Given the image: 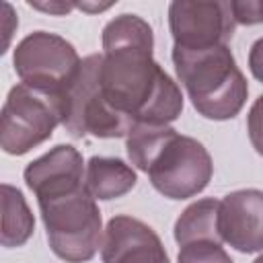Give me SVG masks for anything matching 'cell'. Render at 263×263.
<instances>
[{"instance_id": "obj_1", "label": "cell", "mask_w": 263, "mask_h": 263, "mask_svg": "<svg viewBox=\"0 0 263 263\" xmlns=\"http://www.w3.org/2000/svg\"><path fill=\"white\" fill-rule=\"evenodd\" d=\"M152 49V27L142 16L111 18L103 29L99 84L107 103L134 123L168 125L183 111V95Z\"/></svg>"}, {"instance_id": "obj_2", "label": "cell", "mask_w": 263, "mask_h": 263, "mask_svg": "<svg viewBox=\"0 0 263 263\" xmlns=\"http://www.w3.org/2000/svg\"><path fill=\"white\" fill-rule=\"evenodd\" d=\"M125 150L132 164L144 171L152 187L168 199L201 193L214 173L205 146L171 125L136 123L125 136Z\"/></svg>"}, {"instance_id": "obj_3", "label": "cell", "mask_w": 263, "mask_h": 263, "mask_svg": "<svg viewBox=\"0 0 263 263\" xmlns=\"http://www.w3.org/2000/svg\"><path fill=\"white\" fill-rule=\"evenodd\" d=\"M171 55L177 78L201 117L226 121L240 113L249 95V84L228 45L203 49L173 45Z\"/></svg>"}, {"instance_id": "obj_4", "label": "cell", "mask_w": 263, "mask_h": 263, "mask_svg": "<svg viewBox=\"0 0 263 263\" xmlns=\"http://www.w3.org/2000/svg\"><path fill=\"white\" fill-rule=\"evenodd\" d=\"M37 203L55 257L66 263H86L97 255L103 245V220L86 185L37 199Z\"/></svg>"}, {"instance_id": "obj_5", "label": "cell", "mask_w": 263, "mask_h": 263, "mask_svg": "<svg viewBox=\"0 0 263 263\" xmlns=\"http://www.w3.org/2000/svg\"><path fill=\"white\" fill-rule=\"evenodd\" d=\"M66 99L27 86L23 82L8 90L0 115V146L6 154L21 156L51 138L64 121Z\"/></svg>"}, {"instance_id": "obj_6", "label": "cell", "mask_w": 263, "mask_h": 263, "mask_svg": "<svg viewBox=\"0 0 263 263\" xmlns=\"http://www.w3.org/2000/svg\"><path fill=\"white\" fill-rule=\"evenodd\" d=\"M12 64L23 84L64 99L82 68L74 45L47 31H35L21 39L14 47Z\"/></svg>"}, {"instance_id": "obj_7", "label": "cell", "mask_w": 263, "mask_h": 263, "mask_svg": "<svg viewBox=\"0 0 263 263\" xmlns=\"http://www.w3.org/2000/svg\"><path fill=\"white\" fill-rule=\"evenodd\" d=\"M101 53H90L82 60L80 74L66 95V111L62 125L74 138H123L136 125L125 115L117 113L103 97L99 84Z\"/></svg>"}, {"instance_id": "obj_8", "label": "cell", "mask_w": 263, "mask_h": 263, "mask_svg": "<svg viewBox=\"0 0 263 263\" xmlns=\"http://www.w3.org/2000/svg\"><path fill=\"white\" fill-rule=\"evenodd\" d=\"M234 14L224 0H175L168 4V29L177 47L203 49L228 45L234 35Z\"/></svg>"}, {"instance_id": "obj_9", "label": "cell", "mask_w": 263, "mask_h": 263, "mask_svg": "<svg viewBox=\"0 0 263 263\" xmlns=\"http://www.w3.org/2000/svg\"><path fill=\"white\" fill-rule=\"evenodd\" d=\"M101 257L103 263H168L160 236L146 222L125 214L107 222Z\"/></svg>"}, {"instance_id": "obj_10", "label": "cell", "mask_w": 263, "mask_h": 263, "mask_svg": "<svg viewBox=\"0 0 263 263\" xmlns=\"http://www.w3.org/2000/svg\"><path fill=\"white\" fill-rule=\"evenodd\" d=\"M218 230L222 242L240 253L263 251V191L238 189L220 199Z\"/></svg>"}, {"instance_id": "obj_11", "label": "cell", "mask_w": 263, "mask_h": 263, "mask_svg": "<svg viewBox=\"0 0 263 263\" xmlns=\"http://www.w3.org/2000/svg\"><path fill=\"white\" fill-rule=\"evenodd\" d=\"M84 173L86 171L82 154L70 144H60L43 156L31 160L23 177L27 187L35 193V197L45 199L82 187Z\"/></svg>"}, {"instance_id": "obj_12", "label": "cell", "mask_w": 263, "mask_h": 263, "mask_svg": "<svg viewBox=\"0 0 263 263\" xmlns=\"http://www.w3.org/2000/svg\"><path fill=\"white\" fill-rule=\"evenodd\" d=\"M136 171L113 156H92L86 162L84 185L97 201H109L125 195L136 187Z\"/></svg>"}, {"instance_id": "obj_13", "label": "cell", "mask_w": 263, "mask_h": 263, "mask_svg": "<svg viewBox=\"0 0 263 263\" xmlns=\"http://www.w3.org/2000/svg\"><path fill=\"white\" fill-rule=\"evenodd\" d=\"M218 214H220V199L203 197L193 201L183 210V214L175 222V240L179 247L195 242V240H214L222 242L218 230Z\"/></svg>"}, {"instance_id": "obj_14", "label": "cell", "mask_w": 263, "mask_h": 263, "mask_svg": "<svg viewBox=\"0 0 263 263\" xmlns=\"http://www.w3.org/2000/svg\"><path fill=\"white\" fill-rule=\"evenodd\" d=\"M35 230V218L31 208L27 205L23 193L8 185L2 183V247L14 249L23 247Z\"/></svg>"}, {"instance_id": "obj_15", "label": "cell", "mask_w": 263, "mask_h": 263, "mask_svg": "<svg viewBox=\"0 0 263 263\" xmlns=\"http://www.w3.org/2000/svg\"><path fill=\"white\" fill-rule=\"evenodd\" d=\"M177 263H232V259L224 251L222 242L195 240L181 247L177 255Z\"/></svg>"}, {"instance_id": "obj_16", "label": "cell", "mask_w": 263, "mask_h": 263, "mask_svg": "<svg viewBox=\"0 0 263 263\" xmlns=\"http://www.w3.org/2000/svg\"><path fill=\"white\" fill-rule=\"evenodd\" d=\"M247 132L249 140L259 156H263V95L255 99L247 115Z\"/></svg>"}, {"instance_id": "obj_17", "label": "cell", "mask_w": 263, "mask_h": 263, "mask_svg": "<svg viewBox=\"0 0 263 263\" xmlns=\"http://www.w3.org/2000/svg\"><path fill=\"white\" fill-rule=\"evenodd\" d=\"M230 8L236 25L263 23V0H230Z\"/></svg>"}, {"instance_id": "obj_18", "label": "cell", "mask_w": 263, "mask_h": 263, "mask_svg": "<svg viewBox=\"0 0 263 263\" xmlns=\"http://www.w3.org/2000/svg\"><path fill=\"white\" fill-rule=\"evenodd\" d=\"M249 70L259 82H263V37H259L249 49Z\"/></svg>"}, {"instance_id": "obj_19", "label": "cell", "mask_w": 263, "mask_h": 263, "mask_svg": "<svg viewBox=\"0 0 263 263\" xmlns=\"http://www.w3.org/2000/svg\"><path fill=\"white\" fill-rule=\"evenodd\" d=\"M29 6L37 8V10H43V12H49V14H66L70 12L72 8H76V4H70V2H35V0H29Z\"/></svg>"}, {"instance_id": "obj_20", "label": "cell", "mask_w": 263, "mask_h": 263, "mask_svg": "<svg viewBox=\"0 0 263 263\" xmlns=\"http://www.w3.org/2000/svg\"><path fill=\"white\" fill-rule=\"evenodd\" d=\"M253 263H263V255H259V257H257V259H255Z\"/></svg>"}]
</instances>
